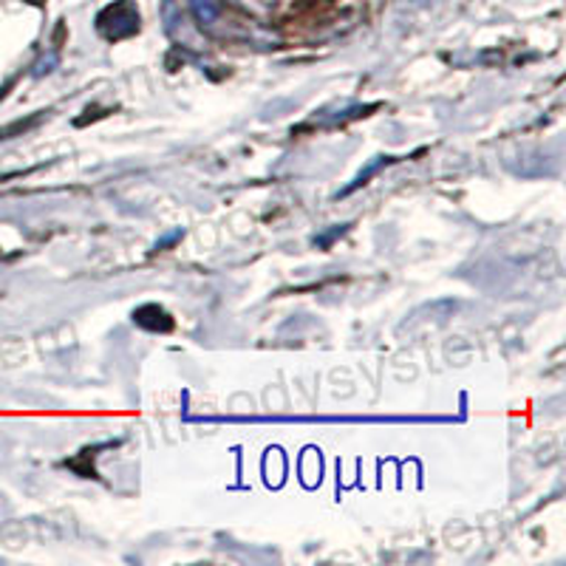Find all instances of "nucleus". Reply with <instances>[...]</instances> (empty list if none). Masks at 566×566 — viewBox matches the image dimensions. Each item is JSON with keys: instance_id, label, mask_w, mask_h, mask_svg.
Listing matches in <instances>:
<instances>
[{"instance_id": "f257e3e1", "label": "nucleus", "mask_w": 566, "mask_h": 566, "mask_svg": "<svg viewBox=\"0 0 566 566\" xmlns=\"http://www.w3.org/2000/svg\"><path fill=\"white\" fill-rule=\"evenodd\" d=\"M97 29L108 40L130 38L139 32V9L130 0H114L97 14Z\"/></svg>"}, {"instance_id": "f03ea898", "label": "nucleus", "mask_w": 566, "mask_h": 566, "mask_svg": "<svg viewBox=\"0 0 566 566\" xmlns=\"http://www.w3.org/2000/svg\"><path fill=\"white\" fill-rule=\"evenodd\" d=\"M388 161H394V156H377V159H374V161H368L366 168H363L360 174L354 176L352 185H348L346 190H340V196H348V193H352V190H357V187H360V185H366V181L371 179V176L377 174V170H380L382 165H388Z\"/></svg>"}, {"instance_id": "7ed1b4c3", "label": "nucleus", "mask_w": 566, "mask_h": 566, "mask_svg": "<svg viewBox=\"0 0 566 566\" xmlns=\"http://www.w3.org/2000/svg\"><path fill=\"white\" fill-rule=\"evenodd\" d=\"M190 9H193L196 20H199V23H205V27L207 23H216L221 14V7L216 3V0H190Z\"/></svg>"}, {"instance_id": "20e7f679", "label": "nucleus", "mask_w": 566, "mask_h": 566, "mask_svg": "<svg viewBox=\"0 0 566 566\" xmlns=\"http://www.w3.org/2000/svg\"><path fill=\"white\" fill-rule=\"evenodd\" d=\"M161 12H165V27H168V32H176V29L181 27L179 7H176L174 0H165V9H161Z\"/></svg>"}, {"instance_id": "39448f33", "label": "nucleus", "mask_w": 566, "mask_h": 566, "mask_svg": "<svg viewBox=\"0 0 566 566\" xmlns=\"http://www.w3.org/2000/svg\"><path fill=\"white\" fill-rule=\"evenodd\" d=\"M176 239H181V230H176V232H170L168 239H161L159 244H156V250H161V247H168V244H174Z\"/></svg>"}]
</instances>
